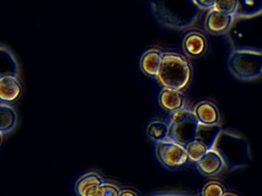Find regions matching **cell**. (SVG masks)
<instances>
[{
  "mask_svg": "<svg viewBox=\"0 0 262 196\" xmlns=\"http://www.w3.org/2000/svg\"><path fill=\"white\" fill-rule=\"evenodd\" d=\"M214 9L219 12L234 15L237 13V9H238V1L237 0H216Z\"/></svg>",
  "mask_w": 262,
  "mask_h": 196,
  "instance_id": "19",
  "label": "cell"
},
{
  "mask_svg": "<svg viewBox=\"0 0 262 196\" xmlns=\"http://www.w3.org/2000/svg\"><path fill=\"white\" fill-rule=\"evenodd\" d=\"M221 132L219 124L208 126L199 122L195 140H199L206 144L208 149H211Z\"/></svg>",
  "mask_w": 262,
  "mask_h": 196,
  "instance_id": "16",
  "label": "cell"
},
{
  "mask_svg": "<svg viewBox=\"0 0 262 196\" xmlns=\"http://www.w3.org/2000/svg\"><path fill=\"white\" fill-rule=\"evenodd\" d=\"M228 66L237 78L254 79L262 74V53L243 49L233 51L228 59Z\"/></svg>",
  "mask_w": 262,
  "mask_h": 196,
  "instance_id": "4",
  "label": "cell"
},
{
  "mask_svg": "<svg viewBox=\"0 0 262 196\" xmlns=\"http://www.w3.org/2000/svg\"><path fill=\"white\" fill-rule=\"evenodd\" d=\"M104 180L96 172H89L81 176L75 185L77 196H99Z\"/></svg>",
  "mask_w": 262,
  "mask_h": 196,
  "instance_id": "7",
  "label": "cell"
},
{
  "mask_svg": "<svg viewBox=\"0 0 262 196\" xmlns=\"http://www.w3.org/2000/svg\"><path fill=\"white\" fill-rule=\"evenodd\" d=\"M184 51L189 56H202L207 50V39L200 32H191L185 35L182 43Z\"/></svg>",
  "mask_w": 262,
  "mask_h": 196,
  "instance_id": "10",
  "label": "cell"
},
{
  "mask_svg": "<svg viewBox=\"0 0 262 196\" xmlns=\"http://www.w3.org/2000/svg\"><path fill=\"white\" fill-rule=\"evenodd\" d=\"M23 93L22 84L14 73L2 74L0 77V99L1 102H15Z\"/></svg>",
  "mask_w": 262,
  "mask_h": 196,
  "instance_id": "6",
  "label": "cell"
},
{
  "mask_svg": "<svg viewBox=\"0 0 262 196\" xmlns=\"http://www.w3.org/2000/svg\"><path fill=\"white\" fill-rule=\"evenodd\" d=\"M162 56L163 52L159 49H148L141 57V70L148 77L156 78L162 63Z\"/></svg>",
  "mask_w": 262,
  "mask_h": 196,
  "instance_id": "9",
  "label": "cell"
},
{
  "mask_svg": "<svg viewBox=\"0 0 262 196\" xmlns=\"http://www.w3.org/2000/svg\"><path fill=\"white\" fill-rule=\"evenodd\" d=\"M119 196H139V194L130 188H121Z\"/></svg>",
  "mask_w": 262,
  "mask_h": 196,
  "instance_id": "23",
  "label": "cell"
},
{
  "mask_svg": "<svg viewBox=\"0 0 262 196\" xmlns=\"http://www.w3.org/2000/svg\"><path fill=\"white\" fill-rule=\"evenodd\" d=\"M212 149L220 155L228 169L242 168L249 163V144L241 135L221 130Z\"/></svg>",
  "mask_w": 262,
  "mask_h": 196,
  "instance_id": "2",
  "label": "cell"
},
{
  "mask_svg": "<svg viewBox=\"0 0 262 196\" xmlns=\"http://www.w3.org/2000/svg\"><path fill=\"white\" fill-rule=\"evenodd\" d=\"M237 1H238L237 12L241 10V9H243V10L240 12L241 15H254L262 11V0H237Z\"/></svg>",
  "mask_w": 262,
  "mask_h": 196,
  "instance_id": "18",
  "label": "cell"
},
{
  "mask_svg": "<svg viewBox=\"0 0 262 196\" xmlns=\"http://www.w3.org/2000/svg\"><path fill=\"white\" fill-rule=\"evenodd\" d=\"M224 194L225 188L219 182H209L203 189V196H223Z\"/></svg>",
  "mask_w": 262,
  "mask_h": 196,
  "instance_id": "20",
  "label": "cell"
},
{
  "mask_svg": "<svg viewBox=\"0 0 262 196\" xmlns=\"http://www.w3.org/2000/svg\"><path fill=\"white\" fill-rule=\"evenodd\" d=\"M192 78L189 61L177 52H163L156 80L164 88L182 90L186 89Z\"/></svg>",
  "mask_w": 262,
  "mask_h": 196,
  "instance_id": "1",
  "label": "cell"
},
{
  "mask_svg": "<svg viewBox=\"0 0 262 196\" xmlns=\"http://www.w3.org/2000/svg\"><path fill=\"white\" fill-rule=\"evenodd\" d=\"M169 139L186 146L195 140L199 122L194 111L184 107L169 113Z\"/></svg>",
  "mask_w": 262,
  "mask_h": 196,
  "instance_id": "3",
  "label": "cell"
},
{
  "mask_svg": "<svg viewBox=\"0 0 262 196\" xmlns=\"http://www.w3.org/2000/svg\"><path fill=\"white\" fill-rule=\"evenodd\" d=\"M18 116L16 110L8 103L0 104V132L1 134L12 131L17 124Z\"/></svg>",
  "mask_w": 262,
  "mask_h": 196,
  "instance_id": "14",
  "label": "cell"
},
{
  "mask_svg": "<svg viewBox=\"0 0 262 196\" xmlns=\"http://www.w3.org/2000/svg\"><path fill=\"white\" fill-rule=\"evenodd\" d=\"M223 196H237V195H235V194H224Z\"/></svg>",
  "mask_w": 262,
  "mask_h": 196,
  "instance_id": "25",
  "label": "cell"
},
{
  "mask_svg": "<svg viewBox=\"0 0 262 196\" xmlns=\"http://www.w3.org/2000/svg\"><path fill=\"white\" fill-rule=\"evenodd\" d=\"M225 163L216 150L209 149L204 157L197 162L199 169L205 176H214L221 171Z\"/></svg>",
  "mask_w": 262,
  "mask_h": 196,
  "instance_id": "12",
  "label": "cell"
},
{
  "mask_svg": "<svg viewBox=\"0 0 262 196\" xmlns=\"http://www.w3.org/2000/svg\"><path fill=\"white\" fill-rule=\"evenodd\" d=\"M156 153L159 162L170 169L182 166L188 161L185 146L169 138L156 142Z\"/></svg>",
  "mask_w": 262,
  "mask_h": 196,
  "instance_id": "5",
  "label": "cell"
},
{
  "mask_svg": "<svg viewBox=\"0 0 262 196\" xmlns=\"http://www.w3.org/2000/svg\"><path fill=\"white\" fill-rule=\"evenodd\" d=\"M146 134L150 139L156 142L168 139L169 136V125L168 122L155 119L148 122Z\"/></svg>",
  "mask_w": 262,
  "mask_h": 196,
  "instance_id": "15",
  "label": "cell"
},
{
  "mask_svg": "<svg viewBox=\"0 0 262 196\" xmlns=\"http://www.w3.org/2000/svg\"><path fill=\"white\" fill-rule=\"evenodd\" d=\"M198 120L205 125H217L219 122V113L217 107L212 103L202 101L197 104L194 110Z\"/></svg>",
  "mask_w": 262,
  "mask_h": 196,
  "instance_id": "13",
  "label": "cell"
},
{
  "mask_svg": "<svg viewBox=\"0 0 262 196\" xmlns=\"http://www.w3.org/2000/svg\"><path fill=\"white\" fill-rule=\"evenodd\" d=\"M120 189L116 184L104 181L101 186L99 196H119Z\"/></svg>",
  "mask_w": 262,
  "mask_h": 196,
  "instance_id": "21",
  "label": "cell"
},
{
  "mask_svg": "<svg viewBox=\"0 0 262 196\" xmlns=\"http://www.w3.org/2000/svg\"><path fill=\"white\" fill-rule=\"evenodd\" d=\"M161 107L171 113L185 107V98L180 90L174 89L162 88L159 95Z\"/></svg>",
  "mask_w": 262,
  "mask_h": 196,
  "instance_id": "11",
  "label": "cell"
},
{
  "mask_svg": "<svg viewBox=\"0 0 262 196\" xmlns=\"http://www.w3.org/2000/svg\"><path fill=\"white\" fill-rule=\"evenodd\" d=\"M195 6L201 9H214L216 0H191Z\"/></svg>",
  "mask_w": 262,
  "mask_h": 196,
  "instance_id": "22",
  "label": "cell"
},
{
  "mask_svg": "<svg viewBox=\"0 0 262 196\" xmlns=\"http://www.w3.org/2000/svg\"><path fill=\"white\" fill-rule=\"evenodd\" d=\"M185 148L188 153V160L195 163L199 162L209 150L206 144L199 140H194L189 142Z\"/></svg>",
  "mask_w": 262,
  "mask_h": 196,
  "instance_id": "17",
  "label": "cell"
},
{
  "mask_svg": "<svg viewBox=\"0 0 262 196\" xmlns=\"http://www.w3.org/2000/svg\"><path fill=\"white\" fill-rule=\"evenodd\" d=\"M234 19V15L219 12L212 9L207 15L205 27L211 33L220 35L231 29Z\"/></svg>",
  "mask_w": 262,
  "mask_h": 196,
  "instance_id": "8",
  "label": "cell"
},
{
  "mask_svg": "<svg viewBox=\"0 0 262 196\" xmlns=\"http://www.w3.org/2000/svg\"><path fill=\"white\" fill-rule=\"evenodd\" d=\"M162 196H198L194 195V194H165V195Z\"/></svg>",
  "mask_w": 262,
  "mask_h": 196,
  "instance_id": "24",
  "label": "cell"
}]
</instances>
